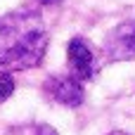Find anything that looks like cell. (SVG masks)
<instances>
[{
    "label": "cell",
    "instance_id": "cell-1",
    "mask_svg": "<svg viewBox=\"0 0 135 135\" xmlns=\"http://www.w3.org/2000/svg\"><path fill=\"white\" fill-rule=\"evenodd\" d=\"M45 47L47 33L38 12L19 9L0 19V66L31 69L40 64Z\"/></svg>",
    "mask_w": 135,
    "mask_h": 135
},
{
    "label": "cell",
    "instance_id": "cell-2",
    "mask_svg": "<svg viewBox=\"0 0 135 135\" xmlns=\"http://www.w3.org/2000/svg\"><path fill=\"white\" fill-rule=\"evenodd\" d=\"M104 52L114 62L133 59L135 57V24L133 21L119 24L116 28L109 31V36L104 40Z\"/></svg>",
    "mask_w": 135,
    "mask_h": 135
},
{
    "label": "cell",
    "instance_id": "cell-3",
    "mask_svg": "<svg viewBox=\"0 0 135 135\" xmlns=\"http://www.w3.org/2000/svg\"><path fill=\"white\" fill-rule=\"evenodd\" d=\"M66 57H69V69H71V76L76 81H90L97 71V64H95V55L90 50V45L83 40V38H74L69 43V50H66Z\"/></svg>",
    "mask_w": 135,
    "mask_h": 135
},
{
    "label": "cell",
    "instance_id": "cell-4",
    "mask_svg": "<svg viewBox=\"0 0 135 135\" xmlns=\"http://www.w3.org/2000/svg\"><path fill=\"white\" fill-rule=\"evenodd\" d=\"M45 93L50 95V100H55L57 104L64 107H78L83 102V88L81 83L71 76H59V78H50L45 83Z\"/></svg>",
    "mask_w": 135,
    "mask_h": 135
},
{
    "label": "cell",
    "instance_id": "cell-5",
    "mask_svg": "<svg viewBox=\"0 0 135 135\" xmlns=\"http://www.w3.org/2000/svg\"><path fill=\"white\" fill-rule=\"evenodd\" d=\"M14 93V78L7 71H0V102H5Z\"/></svg>",
    "mask_w": 135,
    "mask_h": 135
},
{
    "label": "cell",
    "instance_id": "cell-6",
    "mask_svg": "<svg viewBox=\"0 0 135 135\" xmlns=\"http://www.w3.org/2000/svg\"><path fill=\"white\" fill-rule=\"evenodd\" d=\"M31 133L33 135H57V131L50 128V126H31Z\"/></svg>",
    "mask_w": 135,
    "mask_h": 135
},
{
    "label": "cell",
    "instance_id": "cell-7",
    "mask_svg": "<svg viewBox=\"0 0 135 135\" xmlns=\"http://www.w3.org/2000/svg\"><path fill=\"white\" fill-rule=\"evenodd\" d=\"M43 5H57V2H62V0H40Z\"/></svg>",
    "mask_w": 135,
    "mask_h": 135
},
{
    "label": "cell",
    "instance_id": "cell-8",
    "mask_svg": "<svg viewBox=\"0 0 135 135\" xmlns=\"http://www.w3.org/2000/svg\"><path fill=\"white\" fill-rule=\"evenodd\" d=\"M109 135H126V133H119V131H116V133H109Z\"/></svg>",
    "mask_w": 135,
    "mask_h": 135
}]
</instances>
